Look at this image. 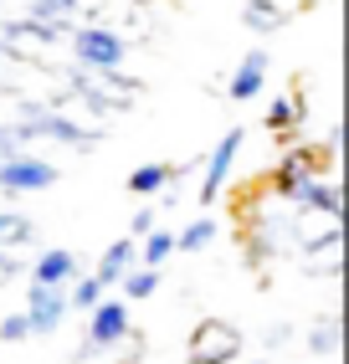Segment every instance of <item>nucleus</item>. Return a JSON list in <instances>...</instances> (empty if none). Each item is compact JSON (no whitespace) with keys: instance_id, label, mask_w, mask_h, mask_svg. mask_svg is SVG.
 <instances>
[{"instance_id":"nucleus-12","label":"nucleus","mask_w":349,"mask_h":364,"mask_svg":"<svg viewBox=\"0 0 349 364\" xmlns=\"http://www.w3.org/2000/svg\"><path fill=\"white\" fill-rule=\"evenodd\" d=\"M339 267H344V236L329 231V236H318L303 247V272L313 277H339Z\"/></svg>"},{"instance_id":"nucleus-13","label":"nucleus","mask_w":349,"mask_h":364,"mask_svg":"<svg viewBox=\"0 0 349 364\" xmlns=\"http://www.w3.org/2000/svg\"><path fill=\"white\" fill-rule=\"evenodd\" d=\"M288 21H293V11L283 6V0H246V6H241V26H246V31H257V36L283 31Z\"/></svg>"},{"instance_id":"nucleus-9","label":"nucleus","mask_w":349,"mask_h":364,"mask_svg":"<svg viewBox=\"0 0 349 364\" xmlns=\"http://www.w3.org/2000/svg\"><path fill=\"white\" fill-rule=\"evenodd\" d=\"M241 144H246V134H241V129H226V134H221V144L206 154L201 205H216L221 196H226V185H231V164H236V154H241Z\"/></svg>"},{"instance_id":"nucleus-8","label":"nucleus","mask_w":349,"mask_h":364,"mask_svg":"<svg viewBox=\"0 0 349 364\" xmlns=\"http://www.w3.org/2000/svg\"><path fill=\"white\" fill-rule=\"evenodd\" d=\"M31 318V338H52L62 323H67V287H46V282H31L26 287V308H21Z\"/></svg>"},{"instance_id":"nucleus-22","label":"nucleus","mask_w":349,"mask_h":364,"mask_svg":"<svg viewBox=\"0 0 349 364\" xmlns=\"http://www.w3.org/2000/svg\"><path fill=\"white\" fill-rule=\"evenodd\" d=\"M339 313H329V318H318L308 328V354H339Z\"/></svg>"},{"instance_id":"nucleus-21","label":"nucleus","mask_w":349,"mask_h":364,"mask_svg":"<svg viewBox=\"0 0 349 364\" xmlns=\"http://www.w3.org/2000/svg\"><path fill=\"white\" fill-rule=\"evenodd\" d=\"M216 236H221V226L211 221V215H201V221H190L185 231H174V252H206Z\"/></svg>"},{"instance_id":"nucleus-23","label":"nucleus","mask_w":349,"mask_h":364,"mask_svg":"<svg viewBox=\"0 0 349 364\" xmlns=\"http://www.w3.org/2000/svg\"><path fill=\"white\" fill-rule=\"evenodd\" d=\"M103 293H108V287H103V282H98L93 272H88V277L78 272V282H72V287H67V308H72V313H88V308H93L98 298H103Z\"/></svg>"},{"instance_id":"nucleus-11","label":"nucleus","mask_w":349,"mask_h":364,"mask_svg":"<svg viewBox=\"0 0 349 364\" xmlns=\"http://www.w3.org/2000/svg\"><path fill=\"white\" fill-rule=\"evenodd\" d=\"M78 257H72L67 247H52V252H41L36 262H31V282H46V287H72L78 282Z\"/></svg>"},{"instance_id":"nucleus-19","label":"nucleus","mask_w":349,"mask_h":364,"mask_svg":"<svg viewBox=\"0 0 349 364\" xmlns=\"http://www.w3.org/2000/svg\"><path fill=\"white\" fill-rule=\"evenodd\" d=\"M118 287H123V298H129V303H149L160 293V267H129V272L118 277Z\"/></svg>"},{"instance_id":"nucleus-1","label":"nucleus","mask_w":349,"mask_h":364,"mask_svg":"<svg viewBox=\"0 0 349 364\" xmlns=\"http://www.w3.org/2000/svg\"><path fill=\"white\" fill-rule=\"evenodd\" d=\"M67 98H72V103H83L93 118H113V113L139 108L144 82L129 77L123 67H113V72H88V67L72 62V67H67Z\"/></svg>"},{"instance_id":"nucleus-6","label":"nucleus","mask_w":349,"mask_h":364,"mask_svg":"<svg viewBox=\"0 0 349 364\" xmlns=\"http://www.w3.org/2000/svg\"><path fill=\"white\" fill-rule=\"evenodd\" d=\"M246 349V338L236 323L226 318H201L185 338V364H231L236 354Z\"/></svg>"},{"instance_id":"nucleus-17","label":"nucleus","mask_w":349,"mask_h":364,"mask_svg":"<svg viewBox=\"0 0 349 364\" xmlns=\"http://www.w3.org/2000/svg\"><path fill=\"white\" fill-rule=\"evenodd\" d=\"M170 257H174V231H165V226L144 231V236L134 241V262H139V267H165Z\"/></svg>"},{"instance_id":"nucleus-4","label":"nucleus","mask_w":349,"mask_h":364,"mask_svg":"<svg viewBox=\"0 0 349 364\" xmlns=\"http://www.w3.org/2000/svg\"><path fill=\"white\" fill-rule=\"evenodd\" d=\"M129 333H134V323H129V298H98V303L88 308V338H83V349L72 354V364L118 349Z\"/></svg>"},{"instance_id":"nucleus-25","label":"nucleus","mask_w":349,"mask_h":364,"mask_svg":"<svg viewBox=\"0 0 349 364\" xmlns=\"http://www.w3.org/2000/svg\"><path fill=\"white\" fill-rule=\"evenodd\" d=\"M155 226H160V215H155V205H144V210H134V215H129V236H134V241H139L144 231H155Z\"/></svg>"},{"instance_id":"nucleus-18","label":"nucleus","mask_w":349,"mask_h":364,"mask_svg":"<svg viewBox=\"0 0 349 364\" xmlns=\"http://www.w3.org/2000/svg\"><path fill=\"white\" fill-rule=\"evenodd\" d=\"M78 11L83 0H31V21H41V26H57V31H72L78 26Z\"/></svg>"},{"instance_id":"nucleus-10","label":"nucleus","mask_w":349,"mask_h":364,"mask_svg":"<svg viewBox=\"0 0 349 364\" xmlns=\"http://www.w3.org/2000/svg\"><path fill=\"white\" fill-rule=\"evenodd\" d=\"M303 124H308V92L303 87H293L288 98H278V103L267 108V134L272 139H298Z\"/></svg>"},{"instance_id":"nucleus-3","label":"nucleus","mask_w":349,"mask_h":364,"mask_svg":"<svg viewBox=\"0 0 349 364\" xmlns=\"http://www.w3.org/2000/svg\"><path fill=\"white\" fill-rule=\"evenodd\" d=\"M62 36H67V31L41 26V21H31V16L0 21V57L46 72V67H57V57H62Z\"/></svg>"},{"instance_id":"nucleus-14","label":"nucleus","mask_w":349,"mask_h":364,"mask_svg":"<svg viewBox=\"0 0 349 364\" xmlns=\"http://www.w3.org/2000/svg\"><path fill=\"white\" fill-rule=\"evenodd\" d=\"M267 52H246L236 67H231V98L236 103H246V98H257L262 92V82H267Z\"/></svg>"},{"instance_id":"nucleus-2","label":"nucleus","mask_w":349,"mask_h":364,"mask_svg":"<svg viewBox=\"0 0 349 364\" xmlns=\"http://www.w3.org/2000/svg\"><path fill=\"white\" fill-rule=\"evenodd\" d=\"M6 134L16 139V149H26V144H36V139H52V144H62V149H72V154H88V149L103 144V129L98 124H78L72 113L46 108V103H26L21 124H11Z\"/></svg>"},{"instance_id":"nucleus-20","label":"nucleus","mask_w":349,"mask_h":364,"mask_svg":"<svg viewBox=\"0 0 349 364\" xmlns=\"http://www.w3.org/2000/svg\"><path fill=\"white\" fill-rule=\"evenodd\" d=\"M31 241H36V221H26V215H16V210H0V247L21 252V247H31Z\"/></svg>"},{"instance_id":"nucleus-5","label":"nucleus","mask_w":349,"mask_h":364,"mask_svg":"<svg viewBox=\"0 0 349 364\" xmlns=\"http://www.w3.org/2000/svg\"><path fill=\"white\" fill-rule=\"evenodd\" d=\"M72 62L88 72H113L129 62V46H123L118 31H108L103 21H78L72 26Z\"/></svg>"},{"instance_id":"nucleus-7","label":"nucleus","mask_w":349,"mask_h":364,"mask_svg":"<svg viewBox=\"0 0 349 364\" xmlns=\"http://www.w3.org/2000/svg\"><path fill=\"white\" fill-rule=\"evenodd\" d=\"M62 180V169L41 154H0V196H41V190H52Z\"/></svg>"},{"instance_id":"nucleus-24","label":"nucleus","mask_w":349,"mask_h":364,"mask_svg":"<svg viewBox=\"0 0 349 364\" xmlns=\"http://www.w3.org/2000/svg\"><path fill=\"white\" fill-rule=\"evenodd\" d=\"M26 338H31L26 313H6V318H0V344H26Z\"/></svg>"},{"instance_id":"nucleus-26","label":"nucleus","mask_w":349,"mask_h":364,"mask_svg":"<svg viewBox=\"0 0 349 364\" xmlns=\"http://www.w3.org/2000/svg\"><path fill=\"white\" fill-rule=\"evenodd\" d=\"M288 333H293L288 323H272V328H267V338H262V344H267V354H272V349H283V338H288Z\"/></svg>"},{"instance_id":"nucleus-15","label":"nucleus","mask_w":349,"mask_h":364,"mask_svg":"<svg viewBox=\"0 0 349 364\" xmlns=\"http://www.w3.org/2000/svg\"><path fill=\"white\" fill-rule=\"evenodd\" d=\"M174 185H180V169L165 164V159H155V164H139L134 175H129V196H149V200H155L160 190H174Z\"/></svg>"},{"instance_id":"nucleus-27","label":"nucleus","mask_w":349,"mask_h":364,"mask_svg":"<svg viewBox=\"0 0 349 364\" xmlns=\"http://www.w3.org/2000/svg\"><path fill=\"white\" fill-rule=\"evenodd\" d=\"M123 6H149V0H123Z\"/></svg>"},{"instance_id":"nucleus-16","label":"nucleus","mask_w":349,"mask_h":364,"mask_svg":"<svg viewBox=\"0 0 349 364\" xmlns=\"http://www.w3.org/2000/svg\"><path fill=\"white\" fill-rule=\"evenodd\" d=\"M129 267H134V236H118L113 247H108L103 257H98V267H93V277L103 282V287H118V277L129 272Z\"/></svg>"}]
</instances>
